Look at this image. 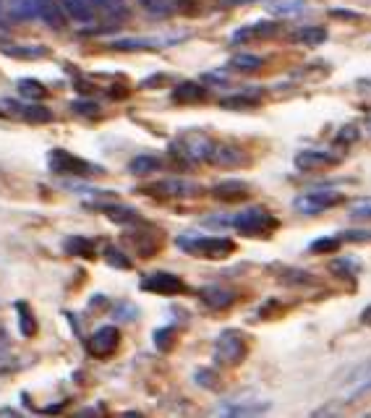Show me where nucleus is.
<instances>
[{"mask_svg": "<svg viewBox=\"0 0 371 418\" xmlns=\"http://www.w3.org/2000/svg\"><path fill=\"white\" fill-rule=\"evenodd\" d=\"M293 162H296L301 173H314V170L340 165V157L332 155V152H327V149H301Z\"/></svg>", "mask_w": 371, "mask_h": 418, "instance_id": "8", "label": "nucleus"}, {"mask_svg": "<svg viewBox=\"0 0 371 418\" xmlns=\"http://www.w3.org/2000/svg\"><path fill=\"white\" fill-rule=\"evenodd\" d=\"M141 290L155 293V296H178L186 290V282L173 272H152L139 282Z\"/></svg>", "mask_w": 371, "mask_h": 418, "instance_id": "6", "label": "nucleus"}, {"mask_svg": "<svg viewBox=\"0 0 371 418\" xmlns=\"http://www.w3.org/2000/svg\"><path fill=\"white\" fill-rule=\"evenodd\" d=\"M332 267H334V270L345 272V277H348V275H353V272L358 270V261H353V259H345V261H334Z\"/></svg>", "mask_w": 371, "mask_h": 418, "instance_id": "39", "label": "nucleus"}, {"mask_svg": "<svg viewBox=\"0 0 371 418\" xmlns=\"http://www.w3.org/2000/svg\"><path fill=\"white\" fill-rule=\"evenodd\" d=\"M334 19H348V21H356L361 19V13H356V11H332Z\"/></svg>", "mask_w": 371, "mask_h": 418, "instance_id": "40", "label": "nucleus"}, {"mask_svg": "<svg viewBox=\"0 0 371 418\" xmlns=\"http://www.w3.org/2000/svg\"><path fill=\"white\" fill-rule=\"evenodd\" d=\"M8 55H45V47H6Z\"/></svg>", "mask_w": 371, "mask_h": 418, "instance_id": "37", "label": "nucleus"}, {"mask_svg": "<svg viewBox=\"0 0 371 418\" xmlns=\"http://www.w3.org/2000/svg\"><path fill=\"white\" fill-rule=\"evenodd\" d=\"M149 191H155V194H162V196H178V199H183V196H199L204 188L194 183V181H183V178H167V181H160L155 186L149 188Z\"/></svg>", "mask_w": 371, "mask_h": 418, "instance_id": "9", "label": "nucleus"}, {"mask_svg": "<svg viewBox=\"0 0 371 418\" xmlns=\"http://www.w3.org/2000/svg\"><path fill=\"white\" fill-rule=\"evenodd\" d=\"M16 86H19V92L24 94V97H29V100H39V97H45L47 94L45 84L37 81V79H21Z\"/></svg>", "mask_w": 371, "mask_h": 418, "instance_id": "27", "label": "nucleus"}, {"mask_svg": "<svg viewBox=\"0 0 371 418\" xmlns=\"http://www.w3.org/2000/svg\"><path fill=\"white\" fill-rule=\"evenodd\" d=\"M141 6L152 16H173L181 11V0H141Z\"/></svg>", "mask_w": 371, "mask_h": 418, "instance_id": "22", "label": "nucleus"}, {"mask_svg": "<svg viewBox=\"0 0 371 418\" xmlns=\"http://www.w3.org/2000/svg\"><path fill=\"white\" fill-rule=\"evenodd\" d=\"M340 238H343V241H353V243H369L371 230H345Z\"/></svg>", "mask_w": 371, "mask_h": 418, "instance_id": "36", "label": "nucleus"}, {"mask_svg": "<svg viewBox=\"0 0 371 418\" xmlns=\"http://www.w3.org/2000/svg\"><path fill=\"white\" fill-rule=\"evenodd\" d=\"M246 355V340L241 332L235 329H225L217 343H214V358L223 363H241V358Z\"/></svg>", "mask_w": 371, "mask_h": 418, "instance_id": "5", "label": "nucleus"}, {"mask_svg": "<svg viewBox=\"0 0 371 418\" xmlns=\"http://www.w3.org/2000/svg\"><path fill=\"white\" fill-rule=\"evenodd\" d=\"M261 65H264V58L249 55V53H243V55H235L230 60V68L241 71V74H249V71H259Z\"/></svg>", "mask_w": 371, "mask_h": 418, "instance_id": "26", "label": "nucleus"}, {"mask_svg": "<svg viewBox=\"0 0 371 418\" xmlns=\"http://www.w3.org/2000/svg\"><path fill=\"white\" fill-rule=\"evenodd\" d=\"M71 107H74V112H79V115H86V118H97L100 115V105L92 103V100H76V103H71Z\"/></svg>", "mask_w": 371, "mask_h": 418, "instance_id": "31", "label": "nucleus"}, {"mask_svg": "<svg viewBox=\"0 0 371 418\" xmlns=\"http://www.w3.org/2000/svg\"><path fill=\"white\" fill-rule=\"evenodd\" d=\"M340 246H343V238H332V235H327V238H316L308 249H311V254H337Z\"/></svg>", "mask_w": 371, "mask_h": 418, "instance_id": "28", "label": "nucleus"}, {"mask_svg": "<svg viewBox=\"0 0 371 418\" xmlns=\"http://www.w3.org/2000/svg\"><path fill=\"white\" fill-rule=\"evenodd\" d=\"M37 3V19L50 29L65 27V11L60 0H34Z\"/></svg>", "mask_w": 371, "mask_h": 418, "instance_id": "11", "label": "nucleus"}, {"mask_svg": "<svg viewBox=\"0 0 371 418\" xmlns=\"http://www.w3.org/2000/svg\"><path fill=\"white\" fill-rule=\"evenodd\" d=\"M356 139H358V129H356V126H345V129L337 133V144H353Z\"/></svg>", "mask_w": 371, "mask_h": 418, "instance_id": "38", "label": "nucleus"}, {"mask_svg": "<svg viewBox=\"0 0 371 418\" xmlns=\"http://www.w3.org/2000/svg\"><path fill=\"white\" fill-rule=\"evenodd\" d=\"M343 194L340 191H325V188H316V191H306L304 196L296 199V209L301 214H322L330 207L340 204Z\"/></svg>", "mask_w": 371, "mask_h": 418, "instance_id": "4", "label": "nucleus"}, {"mask_svg": "<svg viewBox=\"0 0 371 418\" xmlns=\"http://www.w3.org/2000/svg\"><path fill=\"white\" fill-rule=\"evenodd\" d=\"M100 209H103V212L110 217L112 223H118V225H134V223H139V214L134 212V209H129V207L100 204Z\"/></svg>", "mask_w": 371, "mask_h": 418, "instance_id": "20", "label": "nucleus"}, {"mask_svg": "<svg viewBox=\"0 0 371 418\" xmlns=\"http://www.w3.org/2000/svg\"><path fill=\"white\" fill-rule=\"evenodd\" d=\"M65 254H71V256H94V243L89 238H82V235H71V238H65Z\"/></svg>", "mask_w": 371, "mask_h": 418, "instance_id": "24", "label": "nucleus"}, {"mask_svg": "<svg viewBox=\"0 0 371 418\" xmlns=\"http://www.w3.org/2000/svg\"><path fill=\"white\" fill-rule=\"evenodd\" d=\"M249 194H251L249 183H246V181H238V178L220 181L217 186H212V196L220 199V202H243Z\"/></svg>", "mask_w": 371, "mask_h": 418, "instance_id": "10", "label": "nucleus"}, {"mask_svg": "<svg viewBox=\"0 0 371 418\" xmlns=\"http://www.w3.org/2000/svg\"><path fill=\"white\" fill-rule=\"evenodd\" d=\"M256 105V97H249V94H235V97H225L220 107L225 110H246V107H254Z\"/></svg>", "mask_w": 371, "mask_h": 418, "instance_id": "30", "label": "nucleus"}, {"mask_svg": "<svg viewBox=\"0 0 371 418\" xmlns=\"http://www.w3.org/2000/svg\"><path fill=\"white\" fill-rule=\"evenodd\" d=\"M92 8L103 11L105 16H110V19H121L126 16V6H123V0H86Z\"/></svg>", "mask_w": 371, "mask_h": 418, "instance_id": "25", "label": "nucleus"}, {"mask_svg": "<svg viewBox=\"0 0 371 418\" xmlns=\"http://www.w3.org/2000/svg\"><path fill=\"white\" fill-rule=\"evenodd\" d=\"M371 390V377L366 381H363L361 387H356V390H353V395H361V392H369Z\"/></svg>", "mask_w": 371, "mask_h": 418, "instance_id": "41", "label": "nucleus"}, {"mask_svg": "<svg viewBox=\"0 0 371 418\" xmlns=\"http://www.w3.org/2000/svg\"><path fill=\"white\" fill-rule=\"evenodd\" d=\"M348 214H351V220H358V223L371 220V196H366V199H356V202L351 204V209H348Z\"/></svg>", "mask_w": 371, "mask_h": 418, "instance_id": "29", "label": "nucleus"}, {"mask_svg": "<svg viewBox=\"0 0 371 418\" xmlns=\"http://www.w3.org/2000/svg\"><path fill=\"white\" fill-rule=\"evenodd\" d=\"M361 322H363V325H369V327H371V306H369V308H363Z\"/></svg>", "mask_w": 371, "mask_h": 418, "instance_id": "42", "label": "nucleus"}, {"mask_svg": "<svg viewBox=\"0 0 371 418\" xmlns=\"http://www.w3.org/2000/svg\"><path fill=\"white\" fill-rule=\"evenodd\" d=\"M275 29H278V24H272V21H256V24H251V27L238 29V32L233 34V39H235V42H241V39L267 37V34H275Z\"/></svg>", "mask_w": 371, "mask_h": 418, "instance_id": "17", "label": "nucleus"}, {"mask_svg": "<svg viewBox=\"0 0 371 418\" xmlns=\"http://www.w3.org/2000/svg\"><path fill=\"white\" fill-rule=\"evenodd\" d=\"M230 225L238 233H243V235H267V233H272L278 228V220L264 207H249V209L235 214L230 220Z\"/></svg>", "mask_w": 371, "mask_h": 418, "instance_id": "2", "label": "nucleus"}, {"mask_svg": "<svg viewBox=\"0 0 371 418\" xmlns=\"http://www.w3.org/2000/svg\"><path fill=\"white\" fill-rule=\"evenodd\" d=\"M178 249H183L191 256H207V259H225L235 251L230 238H204V235H181L176 238Z\"/></svg>", "mask_w": 371, "mask_h": 418, "instance_id": "1", "label": "nucleus"}, {"mask_svg": "<svg viewBox=\"0 0 371 418\" xmlns=\"http://www.w3.org/2000/svg\"><path fill=\"white\" fill-rule=\"evenodd\" d=\"M207 100V86L196 81H183L173 89V103L178 105H194V103H204Z\"/></svg>", "mask_w": 371, "mask_h": 418, "instance_id": "12", "label": "nucleus"}, {"mask_svg": "<svg viewBox=\"0 0 371 418\" xmlns=\"http://www.w3.org/2000/svg\"><path fill=\"white\" fill-rule=\"evenodd\" d=\"M173 334H176L173 327H167V329H157V332H155V343H157L160 351H167V348H170V343H173Z\"/></svg>", "mask_w": 371, "mask_h": 418, "instance_id": "35", "label": "nucleus"}, {"mask_svg": "<svg viewBox=\"0 0 371 418\" xmlns=\"http://www.w3.org/2000/svg\"><path fill=\"white\" fill-rule=\"evenodd\" d=\"M63 11L79 24H92L94 21V8L86 3V0H60Z\"/></svg>", "mask_w": 371, "mask_h": 418, "instance_id": "14", "label": "nucleus"}, {"mask_svg": "<svg viewBox=\"0 0 371 418\" xmlns=\"http://www.w3.org/2000/svg\"><path fill=\"white\" fill-rule=\"evenodd\" d=\"M202 301H204L207 306H212V308H228L233 301H235V296H233L230 290L217 288V285H209V288L202 290Z\"/></svg>", "mask_w": 371, "mask_h": 418, "instance_id": "16", "label": "nucleus"}, {"mask_svg": "<svg viewBox=\"0 0 371 418\" xmlns=\"http://www.w3.org/2000/svg\"><path fill=\"white\" fill-rule=\"evenodd\" d=\"M228 6H241V3H251V0H223Z\"/></svg>", "mask_w": 371, "mask_h": 418, "instance_id": "43", "label": "nucleus"}, {"mask_svg": "<svg viewBox=\"0 0 371 418\" xmlns=\"http://www.w3.org/2000/svg\"><path fill=\"white\" fill-rule=\"evenodd\" d=\"M209 162L220 167H235V165H241V162H246V155H243L241 149L228 147V144H214Z\"/></svg>", "mask_w": 371, "mask_h": 418, "instance_id": "13", "label": "nucleus"}, {"mask_svg": "<svg viewBox=\"0 0 371 418\" xmlns=\"http://www.w3.org/2000/svg\"><path fill=\"white\" fill-rule=\"evenodd\" d=\"M105 259L110 261L112 267H118V270H129V267H131V259H129V256H126L123 251L112 249V246H110L108 251H105Z\"/></svg>", "mask_w": 371, "mask_h": 418, "instance_id": "32", "label": "nucleus"}, {"mask_svg": "<svg viewBox=\"0 0 371 418\" xmlns=\"http://www.w3.org/2000/svg\"><path fill=\"white\" fill-rule=\"evenodd\" d=\"M8 13L11 19H19V21L37 19V3L34 0H11Z\"/></svg>", "mask_w": 371, "mask_h": 418, "instance_id": "21", "label": "nucleus"}, {"mask_svg": "<svg viewBox=\"0 0 371 418\" xmlns=\"http://www.w3.org/2000/svg\"><path fill=\"white\" fill-rule=\"evenodd\" d=\"M16 314H19V332H21V337H34V332H37V319H34V314H32L29 303L19 301V303H16Z\"/></svg>", "mask_w": 371, "mask_h": 418, "instance_id": "19", "label": "nucleus"}, {"mask_svg": "<svg viewBox=\"0 0 371 418\" xmlns=\"http://www.w3.org/2000/svg\"><path fill=\"white\" fill-rule=\"evenodd\" d=\"M115 50H149V47H155L152 39H121V42H115Z\"/></svg>", "mask_w": 371, "mask_h": 418, "instance_id": "33", "label": "nucleus"}, {"mask_svg": "<svg viewBox=\"0 0 371 418\" xmlns=\"http://www.w3.org/2000/svg\"><path fill=\"white\" fill-rule=\"evenodd\" d=\"M118 345H121V332H118V327H100L97 332L86 340V351L94 355V358H105V355H110L118 351Z\"/></svg>", "mask_w": 371, "mask_h": 418, "instance_id": "7", "label": "nucleus"}, {"mask_svg": "<svg viewBox=\"0 0 371 418\" xmlns=\"http://www.w3.org/2000/svg\"><path fill=\"white\" fill-rule=\"evenodd\" d=\"M196 384H199V387H209V390L220 387L217 374H214L212 369H199V372H196Z\"/></svg>", "mask_w": 371, "mask_h": 418, "instance_id": "34", "label": "nucleus"}, {"mask_svg": "<svg viewBox=\"0 0 371 418\" xmlns=\"http://www.w3.org/2000/svg\"><path fill=\"white\" fill-rule=\"evenodd\" d=\"M298 45H308V47H316V45H325L327 42V29L322 27H301L293 34Z\"/></svg>", "mask_w": 371, "mask_h": 418, "instance_id": "18", "label": "nucleus"}, {"mask_svg": "<svg viewBox=\"0 0 371 418\" xmlns=\"http://www.w3.org/2000/svg\"><path fill=\"white\" fill-rule=\"evenodd\" d=\"M8 107H13L16 112H21V118H27L32 123H50L53 121V112L42 107V105H16L13 100H6Z\"/></svg>", "mask_w": 371, "mask_h": 418, "instance_id": "15", "label": "nucleus"}, {"mask_svg": "<svg viewBox=\"0 0 371 418\" xmlns=\"http://www.w3.org/2000/svg\"><path fill=\"white\" fill-rule=\"evenodd\" d=\"M160 167H162V162L155 155H139V157H134L129 162V170L134 176H147V173H155Z\"/></svg>", "mask_w": 371, "mask_h": 418, "instance_id": "23", "label": "nucleus"}, {"mask_svg": "<svg viewBox=\"0 0 371 418\" xmlns=\"http://www.w3.org/2000/svg\"><path fill=\"white\" fill-rule=\"evenodd\" d=\"M47 165L53 173L58 176H94V173H103V167L92 165V162H86V159L76 157L71 152H65V149H53L50 155H47Z\"/></svg>", "mask_w": 371, "mask_h": 418, "instance_id": "3", "label": "nucleus"}]
</instances>
